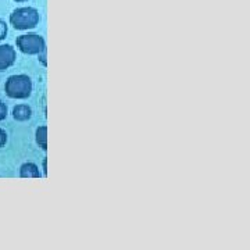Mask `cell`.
Returning a JSON list of instances; mask_svg holds the SVG:
<instances>
[{"instance_id": "cell-1", "label": "cell", "mask_w": 250, "mask_h": 250, "mask_svg": "<svg viewBox=\"0 0 250 250\" xmlns=\"http://www.w3.org/2000/svg\"><path fill=\"white\" fill-rule=\"evenodd\" d=\"M39 21L41 16L35 7H20L10 14V24L20 31L32 29L39 24Z\"/></svg>"}, {"instance_id": "cell-2", "label": "cell", "mask_w": 250, "mask_h": 250, "mask_svg": "<svg viewBox=\"0 0 250 250\" xmlns=\"http://www.w3.org/2000/svg\"><path fill=\"white\" fill-rule=\"evenodd\" d=\"M4 92L11 99H27L32 92V81L25 74L11 75L4 83Z\"/></svg>"}, {"instance_id": "cell-3", "label": "cell", "mask_w": 250, "mask_h": 250, "mask_svg": "<svg viewBox=\"0 0 250 250\" xmlns=\"http://www.w3.org/2000/svg\"><path fill=\"white\" fill-rule=\"evenodd\" d=\"M16 43L18 49L25 54H41L43 50H46L45 39L36 34L17 36Z\"/></svg>"}, {"instance_id": "cell-4", "label": "cell", "mask_w": 250, "mask_h": 250, "mask_svg": "<svg viewBox=\"0 0 250 250\" xmlns=\"http://www.w3.org/2000/svg\"><path fill=\"white\" fill-rule=\"evenodd\" d=\"M17 59L14 47L10 45H0V71H6Z\"/></svg>"}, {"instance_id": "cell-5", "label": "cell", "mask_w": 250, "mask_h": 250, "mask_svg": "<svg viewBox=\"0 0 250 250\" xmlns=\"http://www.w3.org/2000/svg\"><path fill=\"white\" fill-rule=\"evenodd\" d=\"M20 175L22 178H39L41 172H39V168H38L36 164H34V163H25L20 168Z\"/></svg>"}, {"instance_id": "cell-6", "label": "cell", "mask_w": 250, "mask_h": 250, "mask_svg": "<svg viewBox=\"0 0 250 250\" xmlns=\"http://www.w3.org/2000/svg\"><path fill=\"white\" fill-rule=\"evenodd\" d=\"M31 116H32V110L25 104H18L13 108V117L17 121H27L31 118Z\"/></svg>"}, {"instance_id": "cell-7", "label": "cell", "mask_w": 250, "mask_h": 250, "mask_svg": "<svg viewBox=\"0 0 250 250\" xmlns=\"http://www.w3.org/2000/svg\"><path fill=\"white\" fill-rule=\"evenodd\" d=\"M36 143L39 145V147H42V150H47V126L42 125L36 129Z\"/></svg>"}, {"instance_id": "cell-8", "label": "cell", "mask_w": 250, "mask_h": 250, "mask_svg": "<svg viewBox=\"0 0 250 250\" xmlns=\"http://www.w3.org/2000/svg\"><path fill=\"white\" fill-rule=\"evenodd\" d=\"M7 24L3 21V20H0V42L6 38V35H7Z\"/></svg>"}, {"instance_id": "cell-9", "label": "cell", "mask_w": 250, "mask_h": 250, "mask_svg": "<svg viewBox=\"0 0 250 250\" xmlns=\"http://www.w3.org/2000/svg\"><path fill=\"white\" fill-rule=\"evenodd\" d=\"M6 117H7V106L0 100V121L6 120Z\"/></svg>"}, {"instance_id": "cell-10", "label": "cell", "mask_w": 250, "mask_h": 250, "mask_svg": "<svg viewBox=\"0 0 250 250\" xmlns=\"http://www.w3.org/2000/svg\"><path fill=\"white\" fill-rule=\"evenodd\" d=\"M6 142H7V134L0 128V147H3Z\"/></svg>"}, {"instance_id": "cell-11", "label": "cell", "mask_w": 250, "mask_h": 250, "mask_svg": "<svg viewBox=\"0 0 250 250\" xmlns=\"http://www.w3.org/2000/svg\"><path fill=\"white\" fill-rule=\"evenodd\" d=\"M41 62H42V64H43V65H46V64H47V62H46V50H43V52H42V56H41Z\"/></svg>"}, {"instance_id": "cell-12", "label": "cell", "mask_w": 250, "mask_h": 250, "mask_svg": "<svg viewBox=\"0 0 250 250\" xmlns=\"http://www.w3.org/2000/svg\"><path fill=\"white\" fill-rule=\"evenodd\" d=\"M46 163H47V160H43V174H45V175H47V167H46Z\"/></svg>"}, {"instance_id": "cell-13", "label": "cell", "mask_w": 250, "mask_h": 250, "mask_svg": "<svg viewBox=\"0 0 250 250\" xmlns=\"http://www.w3.org/2000/svg\"><path fill=\"white\" fill-rule=\"evenodd\" d=\"M14 1H28V0H14Z\"/></svg>"}]
</instances>
